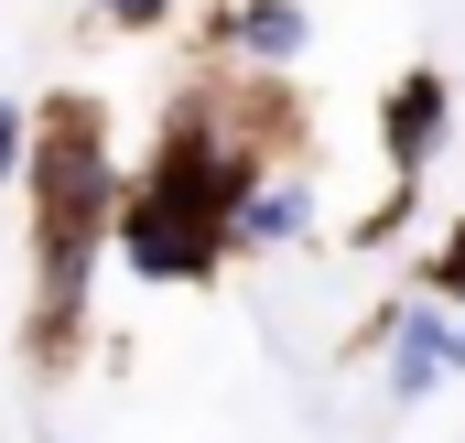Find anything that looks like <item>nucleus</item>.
I'll list each match as a JSON object with an SVG mask.
<instances>
[{
    "instance_id": "nucleus-1",
    "label": "nucleus",
    "mask_w": 465,
    "mask_h": 443,
    "mask_svg": "<svg viewBox=\"0 0 465 443\" xmlns=\"http://www.w3.org/2000/svg\"><path fill=\"white\" fill-rule=\"evenodd\" d=\"M119 119L98 87H54L33 109V152H22V357L33 379H76L87 325H98V271H109V217H119Z\"/></svg>"
},
{
    "instance_id": "nucleus-2",
    "label": "nucleus",
    "mask_w": 465,
    "mask_h": 443,
    "mask_svg": "<svg viewBox=\"0 0 465 443\" xmlns=\"http://www.w3.org/2000/svg\"><path fill=\"white\" fill-rule=\"evenodd\" d=\"M455 379V303H433L422 281L379 314V389H390V411H422L433 389Z\"/></svg>"
},
{
    "instance_id": "nucleus-3",
    "label": "nucleus",
    "mask_w": 465,
    "mask_h": 443,
    "mask_svg": "<svg viewBox=\"0 0 465 443\" xmlns=\"http://www.w3.org/2000/svg\"><path fill=\"white\" fill-rule=\"evenodd\" d=\"M455 76L444 65H401L390 87H379V162L401 173V184H422L444 152H455Z\"/></svg>"
},
{
    "instance_id": "nucleus-4",
    "label": "nucleus",
    "mask_w": 465,
    "mask_h": 443,
    "mask_svg": "<svg viewBox=\"0 0 465 443\" xmlns=\"http://www.w3.org/2000/svg\"><path fill=\"white\" fill-rule=\"evenodd\" d=\"M314 54V0H206V65L292 76Z\"/></svg>"
},
{
    "instance_id": "nucleus-5",
    "label": "nucleus",
    "mask_w": 465,
    "mask_h": 443,
    "mask_svg": "<svg viewBox=\"0 0 465 443\" xmlns=\"http://www.w3.org/2000/svg\"><path fill=\"white\" fill-rule=\"evenodd\" d=\"M325 227V184H314V152H282L260 184H249V206H238V260H282V249H303Z\"/></svg>"
},
{
    "instance_id": "nucleus-6",
    "label": "nucleus",
    "mask_w": 465,
    "mask_h": 443,
    "mask_svg": "<svg viewBox=\"0 0 465 443\" xmlns=\"http://www.w3.org/2000/svg\"><path fill=\"white\" fill-rule=\"evenodd\" d=\"M411 281H422L433 303H465V206H455V217H444V238L422 249V271H411Z\"/></svg>"
},
{
    "instance_id": "nucleus-7",
    "label": "nucleus",
    "mask_w": 465,
    "mask_h": 443,
    "mask_svg": "<svg viewBox=\"0 0 465 443\" xmlns=\"http://www.w3.org/2000/svg\"><path fill=\"white\" fill-rule=\"evenodd\" d=\"M87 11H98V33H130V44H141V33H173V22H184V0H87Z\"/></svg>"
},
{
    "instance_id": "nucleus-8",
    "label": "nucleus",
    "mask_w": 465,
    "mask_h": 443,
    "mask_svg": "<svg viewBox=\"0 0 465 443\" xmlns=\"http://www.w3.org/2000/svg\"><path fill=\"white\" fill-rule=\"evenodd\" d=\"M22 152H33V98H11V87H0V195L22 184Z\"/></svg>"
},
{
    "instance_id": "nucleus-9",
    "label": "nucleus",
    "mask_w": 465,
    "mask_h": 443,
    "mask_svg": "<svg viewBox=\"0 0 465 443\" xmlns=\"http://www.w3.org/2000/svg\"><path fill=\"white\" fill-rule=\"evenodd\" d=\"M455 379H465V314H455Z\"/></svg>"
},
{
    "instance_id": "nucleus-10",
    "label": "nucleus",
    "mask_w": 465,
    "mask_h": 443,
    "mask_svg": "<svg viewBox=\"0 0 465 443\" xmlns=\"http://www.w3.org/2000/svg\"><path fill=\"white\" fill-rule=\"evenodd\" d=\"M455 314H465V303H455Z\"/></svg>"
},
{
    "instance_id": "nucleus-11",
    "label": "nucleus",
    "mask_w": 465,
    "mask_h": 443,
    "mask_svg": "<svg viewBox=\"0 0 465 443\" xmlns=\"http://www.w3.org/2000/svg\"><path fill=\"white\" fill-rule=\"evenodd\" d=\"M65 443H76V433H65Z\"/></svg>"
}]
</instances>
